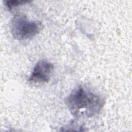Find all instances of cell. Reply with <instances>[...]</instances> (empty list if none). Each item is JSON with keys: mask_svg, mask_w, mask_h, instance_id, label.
Here are the masks:
<instances>
[{"mask_svg": "<svg viewBox=\"0 0 132 132\" xmlns=\"http://www.w3.org/2000/svg\"><path fill=\"white\" fill-rule=\"evenodd\" d=\"M65 103L73 116L91 118L101 111L105 101L102 96L79 86L68 95Z\"/></svg>", "mask_w": 132, "mask_h": 132, "instance_id": "cell-1", "label": "cell"}, {"mask_svg": "<svg viewBox=\"0 0 132 132\" xmlns=\"http://www.w3.org/2000/svg\"><path fill=\"white\" fill-rule=\"evenodd\" d=\"M41 26L38 21L30 20L24 15L16 14L10 21V30L14 39L23 41L35 37L41 31Z\"/></svg>", "mask_w": 132, "mask_h": 132, "instance_id": "cell-2", "label": "cell"}, {"mask_svg": "<svg viewBox=\"0 0 132 132\" xmlns=\"http://www.w3.org/2000/svg\"><path fill=\"white\" fill-rule=\"evenodd\" d=\"M54 71V65L45 59L38 61L28 77V81L34 82H48Z\"/></svg>", "mask_w": 132, "mask_h": 132, "instance_id": "cell-3", "label": "cell"}, {"mask_svg": "<svg viewBox=\"0 0 132 132\" xmlns=\"http://www.w3.org/2000/svg\"><path fill=\"white\" fill-rule=\"evenodd\" d=\"M5 2V5L8 8V10H10L18 6L24 5L27 3H29L30 2L28 1H20V0H15V1H6Z\"/></svg>", "mask_w": 132, "mask_h": 132, "instance_id": "cell-4", "label": "cell"}]
</instances>
